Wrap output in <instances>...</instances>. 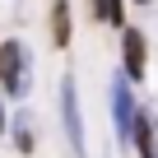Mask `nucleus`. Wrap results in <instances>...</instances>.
Returning <instances> with one entry per match:
<instances>
[{"label": "nucleus", "mask_w": 158, "mask_h": 158, "mask_svg": "<svg viewBox=\"0 0 158 158\" xmlns=\"http://www.w3.org/2000/svg\"><path fill=\"white\" fill-rule=\"evenodd\" d=\"M121 74L130 79V84H144V74H149V37L144 28H121Z\"/></svg>", "instance_id": "nucleus-1"}, {"label": "nucleus", "mask_w": 158, "mask_h": 158, "mask_svg": "<svg viewBox=\"0 0 158 158\" xmlns=\"http://www.w3.org/2000/svg\"><path fill=\"white\" fill-rule=\"evenodd\" d=\"M0 84L14 98L28 93V51H23V42H0Z\"/></svg>", "instance_id": "nucleus-2"}, {"label": "nucleus", "mask_w": 158, "mask_h": 158, "mask_svg": "<svg viewBox=\"0 0 158 158\" xmlns=\"http://www.w3.org/2000/svg\"><path fill=\"white\" fill-rule=\"evenodd\" d=\"M107 102H112V126H116V139H126V144H130V130H135V112H139V102L130 98V79H126V74H116V79H112Z\"/></svg>", "instance_id": "nucleus-3"}, {"label": "nucleus", "mask_w": 158, "mask_h": 158, "mask_svg": "<svg viewBox=\"0 0 158 158\" xmlns=\"http://www.w3.org/2000/svg\"><path fill=\"white\" fill-rule=\"evenodd\" d=\"M60 121H65V135H70L74 158H84V116H79V89H74L70 74L60 79Z\"/></svg>", "instance_id": "nucleus-4"}, {"label": "nucleus", "mask_w": 158, "mask_h": 158, "mask_svg": "<svg viewBox=\"0 0 158 158\" xmlns=\"http://www.w3.org/2000/svg\"><path fill=\"white\" fill-rule=\"evenodd\" d=\"M130 144H135L139 158H158V112H153V107H139V112H135Z\"/></svg>", "instance_id": "nucleus-5"}, {"label": "nucleus", "mask_w": 158, "mask_h": 158, "mask_svg": "<svg viewBox=\"0 0 158 158\" xmlns=\"http://www.w3.org/2000/svg\"><path fill=\"white\" fill-rule=\"evenodd\" d=\"M51 42L70 47V0H51Z\"/></svg>", "instance_id": "nucleus-6"}, {"label": "nucleus", "mask_w": 158, "mask_h": 158, "mask_svg": "<svg viewBox=\"0 0 158 158\" xmlns=\"http://www.w3.org/2000/svg\"><path fill=\"white\" fill-rule=\"evenodd\" d=\"M93 14L112 28H126V0H93Z\"/></svg>", "instance_id": "nucleus-7"}, {"label": "nucleus", "mask_w": 158, "mask_h": 158, "mask_svg": "<svg viewBox=\"0 0 158 158\" xmlns=\"http://www.w3.org/2000/svg\"><path fill=\"white\" fill-rule=\"evenodd\" d=\"M0 130H5V107H0Z\"/></svg>", "instance_id": "nucleus-8"}, {"label": "nucleus", "mask_w": 158, "mask_h": 158, "mask_svg": "<svg viewBox=\"0 0 158 158\" xmlns=\"http://www.w3.org/2000/svg\"><path fill=\"white\" fill-rule=\"evenodd\" d=\"M130 5H153V0H130Z\"/></svg>", "instance_id": "nucleus-9"}]
</instances>
